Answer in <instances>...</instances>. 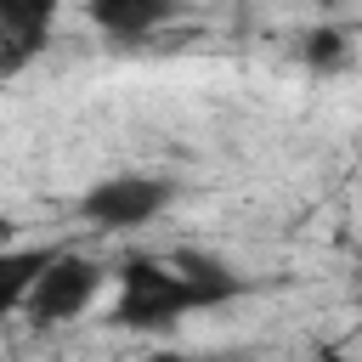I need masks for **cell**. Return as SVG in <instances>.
I'll return each mask as SVG.
<instances>
[{
    "mask_svg": "<svg viewBox=\"0 0 362 362\" xmlns=\"http://www.w3.org/2000/svg\"><path fill=\"white\" fill-rule=\"evenodd\" d=\"M119 300H113V328L130 334H158L175 328L192 311H221L243 294V277L209 255V249H175L170 260L158 255H124L119 260Z\"/></svg>",
    "mask_w": 362,
    "mask_h": 362,
    "instance_id": "6da1fadb",
    "label": "cell"
},
{
    "mask_svg": "<svg viewBox=\"0 0 362 362\" xmlns=\"http://www.w3.org/2000/svg\"><path fill=\"white\" fill-rule=\"evenodd\" d=\"M175 204V181L164 175H107V181H90L79 192V215L96 226V232H130V226H147L158 221L164 209Z\"/></svg>",
    "mask_w": 362,
    "mask_h": 362,
    "instance_id": "7a4b0ae2",
    "label": "cell"
},
{
    "mask_svg": "<svg viewBox=\"0 0 362 362\" xmlns=\"http://www.w3.org/2000/svg\"><path fill=\"white\" fill-rule=\"evenodd\" d=\"M107 266H96L90 255H74V249H62L40 277H34V288H28V300H23V317L34 322V328H57V322H74L102 288H107Z\"/></svg>",
    "mask_w": 362,
    "mask_h": 362,
    "instance_id": "3957f363",
    "label": "cell"
},
{
    "mask_svg": "<svg viewBox=\"0 0 362 362\" xmlns=\"http://www.w3.org/2000/svg\"><path fill=\"white\" fill-rule=\"evenodd\" d=\"M62 0H0V79H17L51 40Z\"/></svg>",
    "mask_w": 362,
    "mask_h": 362,
    "instance_id": "277c9868",
    "label": "cell"
},
{
    "mask_svg": "<svg viewBox=\"0 0 362 362\" xmlns=\"http://www.w3.org/2000/svg\"><path fill=\"white\" fill-rule=\"evenodd\" d=\"M85 17L107 40H147L181 17V0H85Z\"/></svg>",
    "mask_w": 362,
    "mask_h": 362,
    "instance_id": "5b68a950",
    "label": "cell"
},
{
    "mask_svg": "<svg viewBox=\"0 0 362 362\" xmlns=\"http://www.w3.org/2000/svg\"><path fill=\"white\" fill-rule=\"evenodd\" d=\"M62 249L57 243H28V249H0V317H11V311H23V300H28V288H34V277L57 260Z\"/></svg>",
    "mask_w": 362,
    "mask_h": 362,
    "instance_id": "8992f818",
    "label": "cell"
},
{
    "mask_svg": "<svg viewBox=\"0 0 362 362\" xmlns=\"http://www.w3.org/2000/svg\"><path fill=\"white\" fill-rule=\"evenodd\" d=\"M300 62L311 68V74H334V68H345L351 62V34L345 28H311L305 40H300Z\"/></svg>",
    "mask_w": 362,
    "mask_h": 362,
    "instance_id": "52a82bcc",
    "label": "cell"
},
{
    "mask_svg": "<svg viewBox=\"0 0 362 362\" xmlns=\"http://www.w3.org/2000/svg\"><path fill=\"white\" fill-rule=\"evenodd\" d=\"M11 238H17V221H11V215H0V249H11Z\"/></svg>",
    "mask_w": 362,
    "mask_h": 362,
    "instance_id": "ba28073f",
    "label": "cell"
},
{
    "mask_svg": "<svg viewBox=\"0 0 362 362\" xmlns=\"http://www.w3.org/2000/svg\"><path fill=\"white\" fill-rule=\"evenodd\" d=\"M317 362H356V356H345V351H317Z\"/></svg>",
    "mask_w": 362,
    "mask_h": 362,
    "instance_id": "9c48e42d",
    "label": "cell"
},
{
    "mask_svg": "<svg viewBox=\"0 0 362 362\" xmlns=\"http://www.w3.org/2000/svg\"><path fill=\"white\" fill-rule=\"evenodd\" d=\"M147 362H192V356H181V351H158V356H147Z\"/></svg>",
    "mask_w": 362,
    "mask_h": 362,
    "instance_id": "30bf717a",
    "label": "cell"
},
{
    "mask_svg": "<svg viewBox=\"0 0 362 362\" xmlns=\"http://www.w3.org/2000/svg\"><path fill=\"white\" fill-rule=\"evenodd\" d=\"M356 311H362V255H356Z\"/></svg>",
    "mask_w": 362,
    "mask_h": 362,
    "instance_id": "8fae6325",
    "label": "cell"
}]
</instances>
